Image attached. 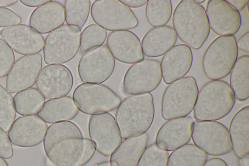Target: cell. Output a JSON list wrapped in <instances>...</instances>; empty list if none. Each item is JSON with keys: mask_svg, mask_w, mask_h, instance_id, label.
<instances>
[{"mask_svg": "<svg viewBox=\"0 0 249 166\" xmlns=\"http://www.w3.org/2000/svg\"><path fill=\"white\" fill-rule=\"evenodd\" d=\"M43 148L53 166H83L92 158L96 150L90 139L85 138L77 125L70 121L48 127Z\"/></svg>", "mask_w": 249, "mask_h": 166, "instance_id": "cell-1", "label": "cell"}, {"mask_svg": "<svg viewBox=\"0 0 249 166\" xmlns=\"http://www.w3.org/2000/svg\"><path fill=\"white\" fill-rule=\"evenodd\" d=\"M154 115L153 97L150 93L124 98L115 113V120L122 138L126 139L145 133L152 125Z\"/></svg>", "mask_w": 249, "mask_h": 166, "instance_id": "cell-2", "label": "cell"}, {"mask_svg": "<svg viewBox=\"0 0 249 166\" xmlns=\"http://www.w3.org/2000/svg\"><path fill=\"white\" fill-rule=\"evenodd\" d=\"M172 24L177 36L193 49H200L210 28L204 8L194 0H182L174 10Z\"/></svg>", "mask_w": 249, "mask_h": 166, "instance_id": "cell-3", "label": "cell"}, {"mask_svg": "<svg viewBox=\"0 0 249 166\" xmlns=\"http://www.w3.org/2000/svg\"><path fill=\"white\" fill-rule=\"evenodd\" d=\"M235 98L230 85L223 80H213L204 85L198 93L194 107L196 121H215L228 115Z\"/></svg>", "mask_w": 249, "mask_h": 166, "instance_id": "cell-4", "label": "cell"}, {"mask_svg": "<svg viewBox=\"0 0 249 166\" xmlns=\"http://www.w3.org/2000/svg\"><path fill=\"white\" fill-rule=\"evenodd\" d=\"M198 93L196 79L186 76L170 83L161 99V115L165 120L187 116L193 111Z\"/></svg>", "mask_w": 249, "mask_h": 166, "instance_id": "cell-5", "label": "cell"}, {"mask_svg": "<svg viewBox=\"0 0 249 166\" xmlns=\"http://www.w3.org/2000/svg\"><path fill=\"white\" fill-rule=\"evenodd\" d=\"M238 56V48L234 36H219L205 50L202 67L210 80L222 79L231 73Z\"/></svg>", "mask_w": 249, "mask_h": 166, "instance_id": "cell-6", "label": "cell"}, {"mask_svg": "<svg viewBox=\"0 0 249 166\" xmlns=\"http://www.w3.org/2000/svg\"><path fill=\"white\" fill-rule=\"evenodd\" d=\"M81 29L64 24L46 37L43 50L45 63L48 65L66 63L72 59L80 49Z\"/></svg>", "mask_w": 249, "mask_h": 166, "instance_id": "cell-7", "label": "cell"}, {"mask_svg": "<svg viewBox=\"0 0 249 166\" xmlns=\"http://www.w3.org/2000/svg\"><path fill=\"white\" fill-rule=\"evenodd\" d=\"M72 99L78 111L88 115L111 111L122 101L120 97L106 85L89 83L77 86Z\"/></svg>", "mask_w": 249, "mask_h": 166, "instance_id": "cell-8", "label": "cell"}, {"mask_svg": "<svg viewBox=\"0 0 249 166\" xmlns=\"http://www.w3.org/2000/svg\"><path fill=\"white\" fill-rule=\"evenodd\" d=\"M90 11L94 22L106 30H127L139 24L132 10L121 0H97L92 4Z\"/></svg>", "mask_w": 249, "mask_h": 166, "instance_id": "cell-9", "label": "cell"}, {"mask_svg": "<svg viewBox=\"0 0 249 166\" xmlns=\"http://www.w3.org/2000/svg\"><path fill=\"white\" fill-rule=\"evenodd\" d=\"M191 138L195 145L208 155L220 156L232 150L229 130L218 122H194Z\"/></svg>", "mask_w": 249, "mask_h": 166, "instance_id": "cell-10", "label": "cell"}, {"mask_svg": "<svg viewBox=\"0 0 249 166\" xmlns=\"http://www.w3.org/2000/svg\"><path fill=\"white\" fill-rule=\"evenodd\" d=\"M161 79L160 62L155 59H144L127 69L123 79V90L128 94L149 93L158 87Z\"/></svg>", "mask_w": 249, "mask_h": 166, "instance_id": "cell-11", "label": "cell"}, {"mask_svg": "<svg viewBox=\"0 0 249 166\" xmlns=\"http://www.w3.org/2000/svg\"><path fill=\"white\" fill-rule=\"evenodd\" d=\"M115 65V59L107 47L101 46L82 55L78 64V73L85 83L100 84L111 76Z\"/></svg>", "mask_w": 249, "mask_h": 166, "instance_id": "cell-12", "label": "cell"}, {"mask_svg": "<svg viewBox=\"0 0 249 166\" xmlns=\"http://www.w3.org/2000/svg\"><path fill=\"white\" fill-rule=\"evenodd\" d=\"M88 131L96 149L105 156L110 155L122 141L115 119L109 112L92 115Z\"/></svg>", "mask_w": 249, "mask_h": 166, "instance_id": "cell-13", "label": "cell"}, {"mask_svg": "<svg viewBox=\"0 0 249 166\" xmlns=\"http://www.w3.org/2000/svg\"><path fill=\"white\" fill-rule=\"evenodd\" d=\"M73 78L70 70L61 64L44 66L41 70L36 85L38 91L48 99L66 96L71 91Z\"/></svg>", "mask_w": 249, "mask_h": 166, "instance_id": "cell-14", "label": "cell"}, {"mask_svg": "<svg viewBox=\"0 0 249 166\" xmlns=\"http://www.w3.org/2000/svg\"><path fill=\"white\" fill-rule=\"evenodd\" d=\"M205 11L210 28L218 36H233L241 26L240 13L227 0H209Z\"/></svg>", "mask_w": 249, "mask_h": 166, "instance_id": "cell-15", "label": "cell"}, {"mask_svg": "<svg viewBox=\"0 0 249 166\" xmlns=\"http://www.w3.org/2000/svg\"><path fill=\"white\" fill-rule=\"evenodd\" d=\"M42 65V57L38 53L18 58L7 75L6 90L14 93L32 87L36 82Z\"/></svg>", "mask_w": 249, "mask_h": 166, "instance_id": "cell-16", "label": "cell"}, {"mask_svg": "<svg viewBox=\"0 0 249 166\" xmlns=\"http://www.w3.org/2000/svg\"><path fill=\"white\" fill-rule=\"evenodd\" d=\"M48 127L45 122L36 115H24L14 120L8 131L13 145L22 148H31L43 140Z\"/></svg>", "mask_w": 249, "mask_h": 166, "instance_id": "cell-17", "label": "cell"}, {"mask_svg": "<svg viewBox=\"0 0 249 166\" xmlns=\"http://www.w3.org/2000/svg\"><path fill=\"white\" fill-rule=\"evenodd\" d=\"M0 35L12 50L20 55L37 54L44 47L42 36L25 24L4 28L0 30Z\"/></svg>", "mask_w": 249, "mask_h": 166, "instance_id": "cell-18", "label": "cell"}, {"mask_svg": "<svg viewBox=\"0 0 249 166\" xmlns=\"http://www.w3.org/2000/svg\"><path fill=\"white\" fill-rule=\"evenodd\" d=\"M107 46L114 58L122 63L134 64L144 58L140 39L129 30L111 32Z\"/></svg>", "mask_w": 249, "mask_h": 166, "instance_id": "cell-19", "label": "cell"}, {"mask_svg": "<svg viewBox=\"0 0 249 166\" xmlns=\"http://www.w3.org/2000/svg\"><path fill=\"white\" fill-rule=\"evenodd\" d=\"M194 122L190 116L167 121L157 132L156 144L167 151H173L186 145L191 138Z\"/></svg>", "mask_w": 249, "mask_h": 166, "instance_id": "cell-20", "label": "cell"}, {"mask_svg": "<svg viewBox=\"0 0 249 166\" xmlns=\"http://www.w3.org/2000/svg\"><path fill=\"white\" fill-rule=\"evenodd\" d=\"M193 63L190 47L186 44H178L168 51L160 63L162 77L166 84L183 77L190 71Z\"/></svg>", "mask_w": 249, "mask_h": 166, "instance_id": "cell-21", "label": "cell"}, {"mask_svg": "<svg viewBox=\"0 0 249 166\" xmlns=\"http://www.w3.org/2000/svg\"><path fill=\"white\" fill-rule=\"evenodd\" d=\"M65 20L63 5L59 2L50 0L33 11L29 23L30 27L37 33L45 34L63 25Z\"/></svg>", "mask_w": 249, "mask_h": 166, "instance_id": "cell-22", "label": "cell"}, {"mask_svg": "<svg viewBox=\"0 0 249 166\" xmlns=\"http://www.w3.org/2000/svg\"><path fill=\"white\" fill-rule=\"evenodd\" d=\"M177 40V35L170 26L164 25L152 28L142 39L143 54L149 57L162 56L174 46Z\"/></svg>", "mask_w": 249, "mask_h": 166, "instance_id": "cell-23", "label": "cell"}, {"mask_svg": "<svg viewBox=\"0 0 249 166\" xmlns=\"http://www.w3.org/2000/svg\"><path fill=\"white\" fill-rule=\"evenodd\" d=\"M148 137L145 133L125 139L111 153L109 162L111 166H137L147 146Z\"/></svg>", "mask_w": 249, "mask_h": 166, "instance_id": "cell-24", "label": "cell"}, {"mask_svg": "<svg viewBox=\"0 0 249 166\" xmlns=\"http://www.w3.org/2000/svg\"><path fill=\"white\" fill-rule=\"evenodd\" d=\"M229 135L232 149L235 155L241 158L249 153V106L239 110L231 120Z\"/></svg>", "mask_w": 249, "mask_h": 166, "instance_id": "cell-25", "label": "cell"}, {"mask_svg": "<svg viewBox=\"0 0 249 166\" xmlns=\"http://www.w3.org/2000/svg\"><path fill=\"white\" fill-rule=\"evenodd\" d=\"M78 113V110L73 99L66 96L45 102L37 115L44 122L53 124L71 120Z\"/></svg>", "mask_w": 249, "mask_h": 166, "instance_id": "cell-26", "label": "cell"}, {"mask_svg": "<svg viewBox=\"0 0 249 166\" xmlns=\"http://www.w3.org/2000/svg\"><path fill=\"white\" fill-rule=\"evenodd\" d=\"M230 76V86L235 98L244 101L249 97V56L244 55L237 59Z\"/></svg>", "mask_w": 249, "mask_h": 166, "instance_id": "cell-27", "label": "cell"}, {"mask_svg": "<svg viewBox=\"0 0 249 166\" xmlns=\"http://www.w3.org/2000/svg\"><path fill=\"white\" fill-rule=\"evenodd\" d=\"M207 159V154L195 145L186 144L170 153L167 166H203Z\"/></svg>", "mask_w": 249, "mask_h": 166, "instance_id": "cell-28", "label": "cell"}, {"mask_svg": "<svg viewBox=\"0 0 249 166\" xmlns=\"http://www.w3.org/2000/svg\"><path fill=\"white\" fill-rule=\"evenodd\" d=\"M16 111L22 116L37 114L45 103L37 89L30 88L17 92L13 98Z\"/></svg>", "mask_w": 249, "mask_h": 166, "instance_id": "cell-29", "label": "cell"}, {"mask_svg": "<svg viewBox=\"0 0 249 166\" xmlns=\"http://www.w3.org/2000/svg\"><path fill=\"white\" fill-rule=\"evenodd\" d=\"M172 6L170 0H149L145 9L148 23L154 27L164 26L172 16Z\"/></svg>", "mask_w": 249, "mask_h": 166, "instance_id": "cell-30", "label": "cell"}, {"mask_svg": "<svg viewBox=\"0 0 249 166\" xmlns=\"http://www.w3.org/2000/svg\"><path fill=\"white\" fill-rule=\"evenodd\" d=\"M64 8L67 25L80 29L88 20L90 9V1L66 0Z\"/></svg>", "mask_w": 249, "mask_h": 166, "instance_id": "cell-31", "label": "cell"}, {"mask_svg": "<svg viewBox=\"0 0 249 166\" xmlns=\"http://www.w3.org/2000/svg\"><path fill=\"white\" fill-rule=\"evenodd\" d=\"M106 30L96 24L87 26L80 36V52H85L102 46L106 41Z\"/></svg>", "mask_w": 249, "mask_h": 166, "instance_id": "cell-32", "label": "cell"}, {"mask_svg": "<svg viewBox=\"0 0 249 166\" xmlns=\"http://www.w3.org/2000/svg\"><path fill=\"white\" fill-rule=\"evenodd\" d=\"M16 111L11 93L0 84V127L8 131L14 121Z\"/></svg>", "mask_w": 249, "mask_h": 166, "instance_id": "cell-33", "label": "cell"}, {"mask_svg": "<svg viewBox=\"0 0 249 166\" xmlns=\"http://www.w3.org/2000/svg\"><path fill=\"white\" fill-rule=\"evenodd\" d=\"M169 153L156 144L145 148L137 166H167Z\"/></svg>", "mask_w": 249, "mask_h": 166, "instance_id": "cell-34", "label": "cell"}, {"mask_svg": "<svg viewBox=\"0 0 249 166\" xmlns=\"http://www.w3.org/2000/svg\"><path fill=\"white\" fill-rule=\"evenodd\" d=\"M12 49L0 38V78L6 76L15 63Z\"/></svg>", "mask_w": 249, "mask_h": 166, "instance_id": "cell-35", "label": "cell"}, {"mask_svg": "<svg viewBox=\"0 0 249 166\" xmlns=\"http://www.w3.org/2000/svg\"><path fill=\"white\" fill-rule=\"evenodd\" d=\"M21 22L20 17L13 11L6 7L0 8V27H8Z\"/></svg>", "mask_w": 249, "mask_h": 166, "instance_id": "cell-36", "label": "cell"}, {"mask_svg": "<svg viewBox=\"0 0 249 166\" xmlns=\"http://www.w3.org/2000/svg\"><path fill=\"white\" fill-rule=\"evenodd\" d=\"M14 154L12 143L8 135L0 127V158H11Z\"/></svg>", "mask_w": 249, "mask_h": 166, "instance_id": "cell-37", "label": "cell"}, {"mask_svg": "<svg viewBox=\"0 0 249 166\" xmlns=\"http://www.w3.org/2000/svg\"><path fill=\"white\" fill-rule=\"evenodd\" d=\"M237 47L241 50L249 53V32H247L241 37L237 42Z\"/></svg>", "mask_w": 249, "mask_h": 166, "instance_id": "cell-38", "label": "cell"}, {"mask_svg": "<svg viewBox=\"0 0 249 166\" xmlns=\"http://www.w3.org/2000/svg\"><path fill=\"white\" fill-rule=\"evenodd\" d=\"M147 0H123L121 1L129 8H139L141 7L147 2Z\"/></svg>", "mask_w": 249, "mask_h": 166, "instance_id": "cell-39", "label": "cell"}, {"mask_svg": "<svg viewBox=\"0 0 249 166\" xmlns=\"http://www.w3.org/2000/svg\"><path fill=\"white\" fill-rule=\"evenodd\" d=\"M49 1L50 0H20L22 4L30 7H38L46 3Z\"/></svg>", "mask_w": 249, "mask_h": 166, "instance_id": "cell-40", "label": "cell"}, {"mask_svg": "<svg viewBox=\"0 0 249 166\" xmlns=\"http://www.w3.org/2000/svg\"><path fill=\"white\" fill-rule=\"evenodd\" d=\"M203 166H228V165L222 159L213 158L207 160Z\"/></svg>", "mask_w": 249, "mask_h": 166, "instance_id": "cell-41", "label": "cell"}, {"mask_svg": "<svg viewBox=\"0 0 249 166\" xmlns=\"http://www.w3.org/2000/svg\"><path fill=\"white\" fill-rule=\"evenodd\" d=\"M227 1L238 11L242 10L248 3V0H230Z\"/></svg>", "mask_w": 249, "mask_h": 166, "instance_id": "cell-42", "label": "cell"}, {"mask_svg": "<svg viewBox=\"0 0 249 166\" xmlns=\"http://www.w3.org/2000/svg\"><path fill=\"white\" fill-rule=\"evenodd\" d=\"M17 2V0H0V8L12 5Z\"/></svg>", "mask_w": 249, "mask_h": 166, "instance_id": "cell-43", "label": "cell"}, {"mask_svg": "<svg viewBox=\"0 0 249 166\" xmlns=\"http://www.w3.org/2000/svg\"><path fill=\"white\" fill-rule=\"evenodd\" d=\"M238 163L239 166H249V155L240 158Z\"/></svg>", "mask_w": 249, "mask_h": 166, "instance_id": "cell-44", "label": "cell"}, {"mask_svg": "<svg viewBox=\"0 0 249 166\" xmlns=\"http://www.w3.org/2000/svg\"><path fill=\"white\" fill-rule=\"evenodd\" d=\"M94 166H111L108 161H104L96 164Z\"/></svg>", "mask_w": 249, "mask_h": 166, "instance_id": "cell-45", "label": "cell"}, {"mask_svg": "<svg viewBox=\"0 0 249 166\" xmlns=\"http://www.w3.org/2000/svg\"><path fill=\"white\" fill-rule=\"evenodd\" d=\"M0 166H9L7 162L3 158H0Z\"/></svg>", "mask_w": 249, "mask_h": 166, "instance_id": "cell-46", "label": "cell"}, {"mask_svg": "<svg viewBox=\"0 0 249 166\" xmlns=\"http://www.w3.org/2000/svg\"><path fill=\"white\" fill-rule=\"evenodd\" d=\"M194 1L197 4H200L203 3L205 0H195Z\"/></svg>", "mask_w": 249, "mask_h": 166, "instance_id": "cell-47", "label": "cell"}]
</instances>
